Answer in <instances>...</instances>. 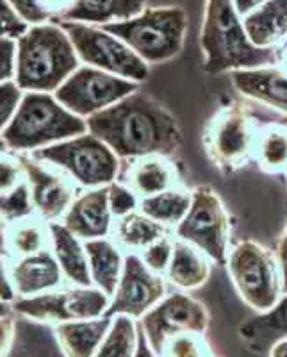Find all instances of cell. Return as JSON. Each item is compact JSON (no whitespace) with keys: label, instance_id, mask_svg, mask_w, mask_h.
Segmentation results:
<instances>
[{"label":"cell","instance_id":"cell-1","mask_svg":"<svg viewBox=\"0 0 287 357\" xmlns=\"http://www.w3.org/2000/svg\"><path fill=\"white\" fill-rule=\"evenodd\" d=\"M86 123L88 132L102 139L120 161L145 155L171 158L183 145L177 118L141 89L88 116Z\"/></svg>","mask_w":287,"mask_h":357},{"label":"cell","instance_id":"cell-2","mask_svg":"<svg viewBox=\"0 0 287 357\" xmlns=\"http://www.w3.org/2000/svg\"><path fill=\"white\" fill-rule=\"evenodd\" d=\"M200 47L205 56L203 72L207 73L273 66L280 59L279 49H259L248 40L234 0H207Z\"/></svg>","mask_w":287,"mask_h":357},{"label":"cell","instance_id":"cell-3","mask_svg":"<svg viewBox=\"0 0 287 357\" xmlns=\"http://www.w3.org/2000/svg\"><path fill=\"white\" fill-rule=\"evenodd\" d=\"M79 68V56L61 25H36L20 36L17 84L20 89L49 93Z\"/></svg>","mask_w":287,"mask_h":357},{"label":"cell","instance_id":"cell-4","mask_svg":"<svg viewBox=\"0 0 287 357\" xmlns=\"http://www.w3.org/2000/svg\"><path fill=\"white\" fill-rule=\"evenodd\" d=\"M255 102L238 98L219 107L203 129V149L209 161L223 174L241 170L255 158L259 132L266 123L255 114Z\"/></svg>","mask_w":287,"mask_h":357},{"label":"cell","instance_id":"cell-5","mask_svg":"<svg viewBox=\"0 0 287 357\" xmlns=\"http://www.w3.org/2000/svg\"><path fill=\"white\" fill-rule=\"evenodd\" d=\"M88 132L84 118L66 109L56 97L31 91L22 98L2 139L15 151H38Z\"/></svg>","mask_w":287,"mask_h":357},{"label":"cell","instance_id":"cell-6","mask_svg":"<svg viewBox=\"0 0 287 357\" xmlns=\"http://www.w3.org/2000/svg\"><path fill=\"white\" fill-rule=\"evenodd\" d=\"M100 27L129 45L146 65H159L183 50L187 15L183 8H146L138 17Z\"/></svg>","mask_w":287,"mask_h":357},{"label":"cell","instance_id":"cell-7","mask_svg":"<svg viewBox=\"0 0 287 357\" xmlns=\"http://www.w3.org/2000/svg\"><path fill=\"white\" fill-rule=\"evenodd\" d=\"M226 268L239 296L254 311H267L284 295L275 254L257 241L247 240L235 245L228 252Z\"/></svg>","mask_w":287,"mask_h":357},{"label":"cell","instance_id":"cell-8","mask_svg":"<svg viewBox=\"0 0 287 357\" xmlns=\"http://www.w3.org/2000/svg\"><path fill=\"white\" fill-rule=\"evenodd\" d=\"M33 158L61 167L79 184L91 190L114 183L122 167L120 158L91 132L38 149Z\"/></svg>","mask_w":287,"mask_h":357},{"label":"cell","instance_id":"cell-9","mask_svg":"<svg viewBox=\"0 0 287 357\" xmlns=\"http://www.w3.org/2000/svg\"><path fill=\"white\" fill-rule=\"evenodd\" d=\"M63 31L72 40L79 59L118 77L141 84L148 79L150 65L123 43L120 38L104 31L100 25L82 22H59Z\"/></svg>","mask_w":287,"mask_h":357},{"label":"cell","instance_id":"cell-10","mask_svg":"<svg viewBox=\"0 0 287 357\" xmlns=\"http://www.w3.org/2000/svg\"><path fill=\"white\" fill-rule=\"evenodd\" d=\"M231 231V216L222 199L209 186L194 188L189 211L175 227L178 240L194 245L212 263L226 264Z\"/></svg>","mask_w":287,"mask_h":357},{"label":"cell","instance_id":"cell-11","mask_svg":"<svg viewBox=\"0 0 287 357\" xmlns=\"http://www.w3.org/2000/svg\"><path fill=\"white\" fill-rule=\"evenodd\" d=\"M138 89V82L127 81L95 66H79L57 88L56 98L73 114L88 118L107 109Z\"/></svg>","mask_w":287,"mask_h":357},{"label":"cell","instance_id":"cell-12","mask_svg":"<svg viewBox=\"0 0 287 357\" xmlns=\"http://www.w3.org/2000/svg\"><path fill=\"white\" fill-rule=\"evenodd\" d=\"M111 296L91 286H77L68 291L27 296L15 302L13 311L22 317L40 321H79L104 317L109 307Z\"/></svg>","mask_w":287,"mask_h":357},{"label":"cell","instance_id":"cell-13","mask_svg":"<svg viewBox=\"0 0 287 357\" xmlns=\"http://www.w3.org/2000/svg\"><path fill=\"white\" fill-rule=\"evenodd\" d=\"M138 325L145 334L150 349L159 356L166 341L177 334H205L209 327V311L193 296L175 291L166 295L157 305L150 309Z\"/></svg>","mask_w":287,"mask_h":357},{"label":"cell","instance_id":"cell-14","mask_svg":"<svg viewBox=\"0 0 287 357\" xmlns=\"http://www.w3.org/2000/svg\"><path fill=\"white\" fill-rule=\"evenodd\" d=\"M164 296L166 284L162 275L152 272L143 263L141 256L130 252L125 256L122 277L104 317L114 318L125 314L134 320H141Z\"/></svg>","mask_w":287,"mask_h":357},{"label":"cell","instance_id":"cell-15","mask_svg":"<svg viewBox=\"0 0 287 357\" xmlns=\"http://www.w3.org/2000/svg\"><path fill=\"white\" fill-rule=\"evenodd\" d=\"M118 177H120L118 183L129 186L139 199L184 186L177 167L166 155L127 159L125 167H120Z\"/></svg>","mask_w":287,"mask_h":357},{"label":"cell","instance_id":"cell-16","mask_svg":"<svg viewBox=\"0 0 287 357\" xmlns=\"http://www.w3.org/2000/svg\"><path fill=\"white\" fill-rule=\"evenodd\" d=\"M231 81L241 97L287 116V72L279 65L235 70Z\"/></svg>","mask_w":287,"mask_h":357},{"label":"cell","instance_id":"cell-17","mask_svg":"<svg viewBox=\"0 0 287 357\" xmlns=\"http://www.w3.org/2000/svg\"><path fill=\"white\" fill-rule=\"evenodd\" d=\"M113 211L107 186L93 188L75 199L65 215V225L79 240H100L111 231Z\"/></svg>","mask_w":287,"mask_h":357},{"label":"cell","instance_id":"cell-18","mask_svg":"<svg viewBox=\"0 0 287 357\" xmlns=\"http://www.w3.org/2000/svg\"><path fill=\"white\" fill-rule=\"evenodd\" d=\"M20 167L31 183V199L45 218H57L66 215L72 206V190L65 181L49 174L40 167L36 159L20 155Z\"/></svg>","mask_w":287,"mask_h":357},{"label":"cell","instance_id":"cell-19","mask_svg":"<svg viewBox=\"0 0 287 357\" xmlns=\"http://www.w3.org/2000/svg\"><path fill=\"white\" fill-rule=\"evenodd\" d=\"M239 337L254 354H270L279 341L287 340V293L273 307L257 312L239 325Z\"/></svg>","mask_w":287,"mask_h":357},{"label":"cell","instance_id":"cell-20","mask_svg":"<svg viewBox=\"0 0 287 357\" xmlns=\"http://www.w3.org/2000/svg\"><path fill=\"white\" fill-rule=\"evenodd\" d=\"M4 357H68L57 340L56 329L47 321L15 317V333Z\"/></svg>","mask_w":287,"mask_h":357},{"label":"cell","instance_id":"cell-21","mask_svg":"<svg viewBox=\"0 0 287 357\" xmlns=\"http://www.w3.org/2000/svg\"><path fill=\"white\" fill-rule=\"evenodd\" d=\"M145 9L146 0H70L68 9L54 18V22L105 25L138 17Z\"/></svg>","mask_w":287,"mask_h":357},{"label":"cell","instance_id":"cell-22","mask_svg":"<svg viewBox=\"0 0 287 357\" xmlns=\"http://www.w3.org/2000/svg\"><path fill=\"white\" fill-rule=\"evenodd\" d=\"M247 36L259 49H280L287 41V0H266L243 18Z\"/></svg>","mask_w":287,"mask_h":357},{"label":"cell","instance_id":"cell-23","mask_svg":"<svg viewBox=\"0 0 287 357\" xmlns=\"http://www.w3.org/2000/svg\"><path fill=\"white\" fill-rule=\"evenodd\" d=\"M212 261L202 250L184 240H173V254L166 279L180 289H196L207 282Z\"/></svg>","mask_w":287,"mask_h":357},{"label":"cell","instance_id":"cell-24","mask_svg":"<svg viewBox=\"0 0 287 357\" xmlns=\"http://www.w3.org/2000/svg\"><path fill=\"white\" fill-rule=\"evenodd\" d=\"M113 318L66 321L56 327L57 340L68 357H95L105 334L109 333Z\"/></svg>","mask_w":287,"mask_h":357},{"label":"cell","instance_id":"cell-25","mask_svg":"<svg viewBox=\"0 0 287 357\" xmlns=\"http://www.w3.org/2000/svg\"><path fill=\"white\" fill-rule=\"evenodd\" d=\"M61 266L49 252L31 254L15 266L13 282L20 295H36L61 284Z\"/></svg>","mask_w":287,"mask_h":357},{"label":"cell","instance_id":"cell-26","mask_svg":"<svg viewBox=\"0 0 287 357\" xmlns=\"http://www.w3.org/2000/svg\"><path fill=\"white\" fill-rule=\"evenodd\" d=\"M84 248L88 254L89 275H91L93 284L102 289L105 295L113 296L118 282H120V277H122L125 257L122 256V252L116 245L105 238L86 241Z\"/></svg>","mask_w":287,"mask_h":357},{"label":"cell","instance_id":"cell-27","mask_svg":"<svg viewBox=\"0 0 287 357\" xmlns=\"http://www.w3.org/2000/svg\"><path fill=\"white\" fill-rule=\"evenodd\" d=\"M50 234L54 241V254L61 266L63 273L77 286H91L93 280L89 275L88 254L79 238L70 232L63 223H52Z\"/></svg>","mask_w":287,"mask_h":357},{"label":"cell","instance_id":"cell-28","mask_svg":"<svg viewBox=\"0 0 287 357\" xmlns=\"http://www.w3.org/2000/svg\"><path fill=\"white\" fill-rule=\"evenodd\" d=\"M191 200H193V191L187 190L186 186L173 188L139 200V211L162 223L164 227H177L189 211Z\"/></svg>","mask_w":287,"mask_h":357},{"label":"cell","instance_id":"cell-29","mask_svg":"<svg viewBox=\"0 0 287 357\" xmlns=\"http://www.w3.org/2000/svg\"><path fill=\"white\" fill-rule=\"evenodd\" d=\"M257 165L266 174H287V123L270 122L261 129L255 146Z\"/></svg>","mask_w":287,"mask_h":357},{"label":"cell","instance_id":"cell-30","mask_svg":"<svg viewBox=\"0 0 287 357\" xmlns=\"http://www.w3.org/2000/svg\"><path fill=\"white\" fill-rule=\"evenodd\" d=\"M114 234L120 245L129 250H143L154 241L161 240L162 236L170 234V231L162 223L155 222L138 209L130 215L118 218Z\"/></svg>","mask_w":287,"mask_h":357},{"label":"cell","instance_id":"cell-31","mask_svg":"<svg viewBox=\"0 0 287 357\" xmlns=\"http://www.w3.org/2000/svg\"><path fill=\"white\" fill-rule=\"evenodd\" d=\"M138 337V321L125 314H118L113 318L109 333L105 334L95 357H136Z\"/></svg>","mask_w":287,"mask_h":357},{"label":"cell","instance_id":"cell-32","mask_svg":"<svg viewBox=\"0 0 287 357\" xmlns=\"http://www.w3.org/2000/svg\"><path fill=\"white\" fill-rule=\"evenodd\" d=\"M159 357H216V354L203 334L183 333L166 341Z\"/></svg>","mask_w":287,"mask_h":357},{"label":"cell","instance_id":"cell-33","mask_svg":"<svg viewBox=\"0 0 287 357\" xmlns=\"http://www.w3.org/2000/svg\"><path fill=\"white\" fill-rule=\"evenodd\" d=\"M33 199H29V188L18 184L9 193L0 195V216L4 220H17L31 215Z\"/></svg>","mask_w":287,"mask_h":357},{"label":"cell","instance_id":"cell-34","mask_svg":"<svg viewBox=\"0 0 287 357\" xmlns=\"http://www.w3.org/2000/svg\"><path fill=\"white\" fill-rule=\"evenodd\" d=\"M171 254H173V240L168 236H162L161 240L154 241L146 248H143L141 259L152 272L164 275L168 266H170Z\"/></svg>","mask_w":287,"mask_h":357},{"label":"cell","instance_id":"cell-35","mask_svg":"<svg viewBox=\"0 0 287 357\" xmlns=\"http://www.w3.org/2000/svg\"><path fill=\"white\" fill-rule=\"evenodd\" d=\"M107 190H109V207L113 211V216L122 218V216L130 215L132 211L139 209V200L141 199L129 186L114 181L107 186Z\"/></svg>","mask_w":287,"mask_h":357},{"label":"cell","instance_id":"cell-36","mask_svg":"<svg viewBox=\"0 0 287 357\" xmlns=\"http://www.w3.org/2000/svg\"><path fill=\"white\" fill-rule=\"evenodd\" d=\"M22 102V93L15 82H0V129L9 126L18 106Z\"/></svg>","mask_w":287,"mask_h":357},{"label":"cell","instance_id":"cell-37","mask_svg":"<svg viewBox=\"0 0 287 357\" xmlns=\"http://www.w3.org/2000/svg\"><path fill=\"white\" fill-rule=\"evenodd\" d=\"M25 33V22L18 17L8 0H0V38H20Z\"/></svg>","mask_w":287,"mask_h":357},{"label":"cell","instance_id":"cell-38","mask_svg":"<svg viewBox=\"0 0 287 357\" xmlns=\"http://www.w3.org/2000/svg\"><path fill=\"white\" fill-rule=\"evenodd\" d=\"M13 243L20 254L31 256V254H38L43 250V234L36 225H25L15 232Z\"/></svg>","mask_w":287,"mask_h":357},{"label":"cell","instance_id":"cell-39","mask_svg":"<svg viewBox=\"0 0 287 357\" xmlns=\"http://www.w3.org/2000/svg\"><path fill=\"white\" fill-rule=\"evenodd\" d=\"M8 2L24 22L40 25L41 22L49 20L52 17L41 0H8Z\"/></svg>","mask_w":287,"mask_h":357},{"label":"cell","instance_id":"cell-40","mask_svg":"<svg viewBox=\"0 0 287 357\" xmlns=\"http://www.w3.org/2000/svg\"><path fill=\"white\" fill-rule=\"evenodd\" d=\"M17 45L11 38H0V82H6L15 73Z\"/></svg>","mask_w":287,"mask_h":357},{"label":"cell","instance_id":"cell-41","mask_svg":"<svg viewBox=\"0 0 287 357\" xmlns=\"http://www.w3.org/2000/svg\"><path fill=\"white\" fill-rule=\"evenodd\" d=\"M20 168L11 161H0V191L13 190L18 186V177H20Z\"/></svg>","mask_w":287,"mask_h":357},{"label":"cell","instance_id":"cell-42","mask_svg":"<svg viewBox=\"0 0 287 357\" xmlns=\"http://www.w3.org/2000/svg\"><path fill=\"white\" fill-rule=\"evenodd\" d=\"M13 333H15V317L9 314V317L0 318V357H4V354L8 352Z\"/></svg>","mask_w":287,"mask_h":357},{"label":"cell","instance_id":"cell-43","mask_svg":"<svg viewBox=\"0 0 287 357\" xmlns=\"http://www.w3.org/2000/svg\"><path fill=\"white\" fill-rule=\"evenodd\" d=\"M275 257L280 268V275H282V291L287 293V227L277 245Z\"/></svg>","mask_w":287,"mask_h":357},{"label":"cell","instance_id":"cell-44","mask_svg":"<svg viewBox=\"0 0 287 357\" xmlns=\"http://www.w3.org/2000/svg\"><path fill=\"white\" fill-rule=\"evenodd\" d=\"M13 298H15V291H13L8 275H6L4 263L0 261V301L11 302Z\"/></svg>","mask_w":287,"mask_h":357},{"label":"cell","instance_id":"cell-45","mask_svg":"<svg viewBox=\"0 0 287 357\" xmlns=\"http://www.w3.org/2000/svg\"><path fill=\"white\" fill-rule=\"evenodd\" d=\"M138 352H136V357H159L157 354L154 352V350L150 349L148 341H146L145 334L141 333V329H139L138 325Z\"/></svg>","mask_w":287,"mask_h":357},{"label":"cell","instance_id":"cell-46","mask_svg":"<svg viewBox=\"0 0 287 357\" xmlns=\"http://www.w3.org/2000/svg\"><path fill=\"white\" fill-rule=\"evenodd\" d=\"M270 357H287V340L279 341V343L270 350Z\"/></svg>","mask_w":287,"mask_h":357},{"label":"cell","instance_id":"cell-47","mask_svg":"<svg viewBox=\"0 0 287 357\" xmlns=\"http://www.w3.org/2000/svg\"><path fill=\"white\" fill-rule=\"evenodd\" d=\"M279 52H280V59H279V66L282 70H286L287 72V41L286 43L282 45V47H280L279 49Z\"/></svg>","mask_w":287,"mask_h":357},{"label":"cell","instance_id":"cell-48","mask_svg":"<svg viewBox=\"0 0 287 357\" xmlns=\"http://www.w3.org/2000/svg\"><path fill=\"white\" fill-rule=\"evenodd\" d=\"M11 312H13V309L9 307V305L6 304L4 301H0V318H2V317H9Z\"/></svg>","mask_w":287,"mask_h":357},{"label":"cell","instance_id":"cell-49","mask_svg":"<svg viewBox=\"0 0 287 357\" xmlns=\"http://www.w3.org/2000/svg\"><path fill=\"white\" fill-rule=\"evenodd\" d=\"M4 234H2V225H0V252H4Z\"/></svg>","mask_w":287,"mask_h":357},{"label":"cell","instance_id":"cell-50","mask_svg":"<svg viewBox=\"0 0 287 357\" xmlns=\"http://www.w3.org/2000/svg\"><path fill=\"white\" fill-rule=\"evenodd\" d=\"M6 146H8V145H6V142H4V139H2V138H0V152L4 151Z\"/></svg>","mask_w":287,"mask_h":357}]
</instances>
